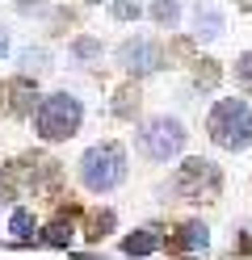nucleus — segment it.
I'll return each instance as SVG.
<instances>
[{
  "mask_svg": "<svg viewBox=\"0 0 252 260\" xmlns=\"http://www.w3.org/2000/svg\"><path fill=\"white\" fill-rule=\"evenodd\" d=\"M181 243H185V248H206V243H210V226L206 222H185Z\"/></svg>",
  "mask_w": 252,
  "mask_h": 260,
  "instance_id": "15",
  "label": "nucleus"
},
{
  "mask_svg": "<svg viewBox=\"0 0 252 260\" xmlns=\"http://www.w3.org/2000/svg\"><path fill=\"white\" fill-rule=\"evenodd\" d=\"M5 55H9V29L0 25V59H5Z\"/></svg>",
  "mask_w": 252,
  "mask_h": 260,
  "instance_id": "24",
  "label": "nucleus"
},
{
  "mask_svg": "<svg viewBox=\"0 0 252 260\" xmlns=\"http://www.w3.org/2000/svg\"><path fill=\"white\" fill-rule=\"evenodd\" d=\"M156 248H160V239L151 235V231H134V235L122 239V252H126V256H151Z\"/></svg>",
  "mask_w": 252,
  "mask_h": 260,
  "instance_id": "11",
  "label": "nucleus"
},
{
  "mask_svg": "<svg viewBox=\"0 0 252 260\" xmlns=\"http://www.w3.org/2000/svg\"><path fill=\"white\" fill-rule=\"evenodd\" d=\"M67 25H76V13H72V9H59V13H55V34H63Z\"/></svg>",
  "mask_w": 252,
  "mask_h": 260,
  "instance_id": "22",
  "label": "nucleus"
},
{
  "mask_svg": "<svg viewBox=\"0 0 252 260\" xmlns=\"http://www.w3.org/2000/svg\"><path fill=\"white\" fill-rule=\"evenodd\" d=\"M72 55H76L80 63H93V59H101V42L84 34V38H76V42H72Z\"/></svg>",
  "mask_w": 252,
  "mask_h": 260,
  "instance_id": "17",
  "label": "nucleus"
},
{
  "mask_svg": "<svg viewBox=\"0 0 252 260\" xmlns=\"http://www.w3.org/2000/svg\"><path fill=\"white\" fill-rule=\"evenodd\" d=\"M55 159H46V155H25V159H13V164L0 168V202H17V193H21L25 185L30 189H50L55 185Z\"/></svg>",
  "mask_w": 252,
  "mask_h": 260,
  "instance_id": "5",
  "label": "nucleus"
},
{
  "mask_svg": "<svg viewBox=\"0 0 252 260\" xmlns=\"http://www.w3.org/2000/svg\"><path fill=\"white\" fill-rule=\"evenodd\" d=\"M109 9H114V17H118V21H139L143 0H109Z\"/></svg>",
  "mask_w": 252,
  "mask_h": 260,
  "instance_id": "19",
  "label": "nucleus"
},
{
  "mask_svg": "<svg viewBox=\"0 0 252 260\" xmlns=\"http://www.w3.org/2000/svg\"><path fill=\"white\" fill-rule=\"evenodd\" d=\"M126 181V151L122 143H97L80 159V185L89 193H109Z\"/></svg>",
  "mask_w": 252,
  "mask_h": 260,
  "instance_id": "3",
  "label": "nucleus"
},
{
  "mask_svg": "<svg viewBox=\"0 0 252 260\" xmlns=\"http://www.w3.org/2000/svg\"><path fill=\"white\" fill-rule=\"evenodd\" d=\"M9 231H13L17 239H30V235H34V214H30V210H13Z\"/></svg>",
  "mask_w": 252,
  "mask_h": 260,
  "instance_id": "18",
  "label": "nucleus"
},
{
  "mask_svg": "<svg viewBox=\"0 0 252 260\" xmlns=\"http://www.w3.org/2000/svg\"><path fill=\"white\" fill-rule=\"evenodd\" d=\"M114 226V210H97V214H89V239H105Z\"/></svg>",
  "mask_w": 252,
  "mask_h": 260,
  "instance_id": "16",
  "label": "nucleus"
},
{
  "mask_svg": "<svg viewBox=\"0 0 252 260\" xmlns=\"http://www.w3.org/2000/svg\"><path fill=\"white\" fill-rule=\"evenodd\" d=\"M46 9V0H17V13H38Z\"/></svg>",
  "mask_w": 252,
  "mask_h": 260,
  "instance_id": "23",
  "label": "nucleus"
},
{
  "mask_svg": "<svg viewBox=\"0 0 252 260\" xmlns=\"http://www.w3.org/2000/svg\"><path fill=\"white\" fill-rule=\"evenodd\" d=\"M206 135H210L214 147H223V151H244L252 143V109H248V101L223 96V101L210 109V118H206Z\"/></svg>",
  "mask_w": 252,
  "mask_h": 260,
  "instance_id": "2",
  "label": "nucleus"
},
{
  "mask_svg": "<svg viewBox=\"0 0 252 260\" xmlns=\"http://www.w3.org/2000/svg\"><path fill=\"white\" fill-rule=\"evenodd\" d=\"M185 147V126L177 118H151L139 126V151L151 164H168L173 155H181Z\"/></svg>",
  "mask_w": 252,
  "mask_h": 260,
  "instance_id": "6",
  "label": "nucleus"
},
{
  "mask_svg": "<svg viewBox=\"0 0 252 260\" xmlns=\"http://www.w3.org/2000/svg\"><path fill=\"white\" fill-rule=\"evenodd\" d=\"M235 5H240V9H244V13H252V0H235Z\"/></svg>",
  "mask_w": 252,
  "mask_h": 260,
  "instance_id": "25",
  "label": "nucleus"
},
{
  "mask_svg": "<svg viewBox=\"0 0 252 260\" xmlns=\"http://www.w3.org/2000/svg\"><path fill=\"white\" fill-rule=\"evenodd\" d=\"M218 34H223V13H218V5L214 0H198V9H193V38L214 42Z\"/></svg>",
  "mask_w": 252,
  "mask_h": 260,
  "instance_id": "9",
  "label": "nucleus"
},
{
  "mask_svg": "<svg viewBox=\"0 0 252 260\" xmlns=\"http://www.w3.org/2000/svg\"><path fill=\"white\" fill-rule=\"evenodd\" d=\"M50 68V55H46V46H25V51H21V72L30 76H38V72H46Z\"/></svg>",
  "mask_w": 252,
  "mask_h": 260,
  "instance_id": "14",
  "label": "nucleus"
},
{
  "mask_svg": "<svg viewBox=\"0 0 252 260\" xmlns=\"http://www.w3.org/2000/svg\"><path fill=\"white\" fill-rule=\"evenodd\" d=\"M118 63H122L130 76H147V72H156L164 63V51L156 42H147V38H130V42L118 46Z\"/></svg>",
  "mask_w": 252,
  "mask_h": 260,
  "instance_id": "8",
  "label": "nucleus"
},
{
  "mask_svg": "<svg viewBox=\"0 0 252 260\" xmlns=\"http://www.w3.org/2000/svg\"><path fill=\"white\" fill-rule=\"evenodd\" d=\"M168 189L177 193V198L185 202H214L218 193H223V172H218V164H210V159H185V164L177 168V176L168 181Z\"/></svg>",
  "mask_w": 252,
  "mask_h": 260,
  "instance_id": "4",
  "label": "nucleus"
},
{
  "mask_svg": "<svg viewBox=\"0 0 252 260\" xmlns=\"http://www.w3.org/2000/svg\"><path fill=\"white\" fill-rule=\"evenodd\" d=\"M139 101H143V92H139V84H134V80H130V84H122V88L114 92V118H122V122H130L134 113H139Z\"/></svg>",
  "mask_w": 252,
  "mask_h": 260,
  "instance_id": "10",
  "label": "nucleus"
},
{
  "mask_svg": "<svg viewBox=\"0 0 252 260\" xmlns=\"http://www.w3.org/2000/svg\"><path fill=\"white\" fill-rule=\"evenodd\" d=\"M38 84L30 76H13V80H0V113L5 118H30L38 109Z\"/></svg>",
  "mask_w": 252,
  "mask_h": 260,
  "instance_id": "7",
  "label": "nucleus"
},
{
  "mask_svg": "<svg viewBox=\"0 0 252 260\" xmlns=\"http://www.w3.org/2000/svg\"><path fill=\"white\" fill-rule=\"evenodd\" d=\"M235 84L252 96V51H244L240 59H235Z\"/></svg>",
  "mask_w": 252,
  "mask_h": 260,
  "instance_id": "20",
  "label": "nucleus"
},
{
  "mask_svg": "<svg viewBox=\"0 0 252 260\" xmlns=\"http://www.w3.org/2000/svg\"><path fill=\"white\" fill-rule=\"evenodd\" d=\"M151 21L164 25V29H173L181 21V5H177V0H156V5H151Z\"/></svg>",
  "mask_w": 252,
  "mask_h": 260,
  "instance_id": "12",
  "label": "nucleus"
},
{
  "mask_svg": "<svg viewBox=\"0 0 252 260\" xmlns=\"http://www.w3.org/2000/svg\"><path fill=\"white\" fill-rule=\"evenodd\" d=\"M84 5H101V0H84Z\"/></svg>",
  "mask_w": 252,
  "mask_h": 260,
  "instance_id": "26",
  "label": "nucleus"
},
{
  "mask_svg": "<svg viewBox=\"0 0 252 260\" xmlns=\"http://www.w3.org/2000/svg\"><path fill=\"white\" fill-rule=\"evenodd\" d=\"M46 243H72V218H55L46 226Z\"/></svg>",
  "mask_w": 252,
  "mask_h": 260,
  "instance_id": "21",
  "label": "nucleus"
},
{
  "mask_svg": "<svg viewBox=\"0 0 252 260\" xmlns=\"http://www.w3.org/2000/svg\"><path fill=\"white\" fill-rule=\"evenodd\" d=\"M84 122V105L76 101L67 88L59 92H46L38 109H34V135H38L42 143H63V139H72L76 130Z\"/></svg>",
  "mask_w": 252,
  "mask_h": 260,
  "instance_id": "1",
  "label": "nucleus"
},
{
  "mask_svg": "<svg viewBox=\"0 0 252 260\" xmlns=\"http://www.w3.org/2000/svg\"><path fill=\"white\" fill-rule=\"evenodd\" d=\"M218 76H223V72H218L214 59H193V84H198V88H214Z\"/></svg>",
  "mask_w": 252,
  "mask_h": 260,
  "instance_id": "13",
  "label": "nucleus"
}]
</instances>
